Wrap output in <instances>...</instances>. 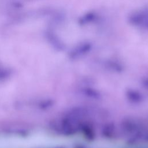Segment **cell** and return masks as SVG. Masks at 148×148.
Listing matches in <instances>:
<instances>
[{"label":"cell","instance_id":"1","mask_svg":"<svg viewBox=\"0 0 148 148\" xmlns=\"http://www.w3.org/2000/svg\"><path fill=\"white\" fill-rule=\"evenodd\" d=\"M131 22L136 25H139L148 28V13L145 12L136 13L131 16Z\"/></svg>","mask_w":148,"mask_h":148}]
</instances>
